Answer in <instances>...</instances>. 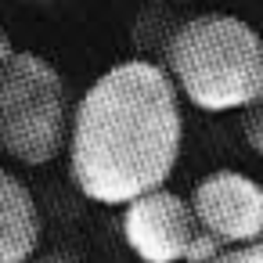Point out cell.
<instances>
[{"label": "cell", "instance_id": "6da1fadb", "mask_svg": "<svg viewBox=\"0 0 263 263\" xmlns=\"http://www.w3.org/2000/svg\"><path fill=\"white\" fill-rule=\"evenodd\" d=\"M184 148L180 94L166 69L130 58L101 72L72 108L69 177L98 205L126 202L166 187Z\"/></svg>", "mask_w": 263, "mask_h": 263}, {"label": "cell", "instance_id": "7a4b0ae2", "mask_svg": "<svg viewBox=\"0 0 263 263\" xmlns=\"http://www.w3.org/2000/svg\"><path fill=\"white\" fill-rule=\"evenodd\" d=\"M162 69L180 101L216 116L241 112L263 94V36L238 15L202 11L170 33Z\"/></svg>", "mask_w": 263, "mask_h": 263}, {"label": "cell", "instance_id": "3957f363", "mask_svg": "<svg viewBox=\"0 0 263 263\" xmlns=\"http://www.w3.org/2000/svg\"><path fill=\"white\" fill-rule=\"evenodd\" d=\"M69 123L62 72L33 51H15L0 69V152L22 166H47L65 152Z\"/></svg>", "mask_w": 263, "mask_h": 263}, {"label": "cell", "instance_id": "277c9868", "mask_svg": "<svg viewBox=\"0 0 263 263\" xmlns=\"http://www.w3.org/2000/svg\"><path fill=\"white\" fill-rule=\"evenodd\" d=\"M123 241L141 263H202L220 252L191 198L173 187H155L123 205Z\"/></svg>", "mask_w": 263, "mask_h": 263}, {"label": "cell", "instance_id": "5b68a950", "mask_svg": "<svg viewBox=\"0 0 263 263\" xmlns=\"http://www.w3.org/2000/svg\"><path fill=\"white\" fill-rule=\"evenodd\" d=\"M198 223L220 241V249L263 241V184L238 170L205 173L187 195Z\"/></svg>", "mask_w": 263, "mask_h": 263}, {"label": "cell", "instance_id": "8992f818", "mask_svg": "<svg viewBox=\"0 0 263 263\" xmlns=\"http://www.w3.org/2000/svg\"><path fill=\"white\" fill-rule=\"evenodd\" d=\"M44 238V216L26 180L0 166V263H29Z\"/></svg>", "mask_w": 263, "mask_h": 263}, {"label": "cell", "instance_id": "52a82bcc", "mask_svg": "<svg viewBox=\"0 0 263 263\" xmlns=\"http://www.w3.org/2000/svg\"><path fill=\"white\" fill-rule=\"evenodd\" d=\"M238 130H241V141L249 144V152L263 159V94L238 112Z\"/></svg>", "mask_w": 263, "mask_h": 263}, {"label": "cell", "instance_id": "ba28073f", "mask_svg": "<svg viewBox=\"0 0 263 263\" xmlns=\"http://www.w3.org/2000/svg\"><path fill=\"white\" fill-rule=\"evenodd\" d=\"M202 263H263V241H256V245L220 249L216 256H209V259H202Z\"/></svg>", "mask_w": 263, "mask_h": 263}, {"label": "cell", "instance_id": "9c48e42d", "mask_svg": "<svg viewBox=\"0 0 263 263\" xmlns=\"http://www.w3.org/2000/svg\"><path fill=\"white\" fill-rule=\"evenodd\" d=\"M29 263H80L72 252H65V249H51V252H40V256H33Z\"/></svg>", "mask_w": 263, "mask_h": 263}, {"label": "cell", "instance_id": "30bf717a", "mask_svg": "<svg viewBox=\"0 0 263 263\" xmlns=\"http://www.w3.org/2000/svg\"><path fill=\"white\" fill-rule=\"evenodd\" d=\"M11 58H15V44H11V36L4 33V26H0V69H4Z\"/></svg>", "mask_w": 263, "mask_h": 263}]
</instances>
